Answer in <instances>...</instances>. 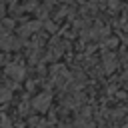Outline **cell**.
Returning a JSON list of instances; mask_svg holds the SVG:
<instances>
[{"instance_id":"6da1fadb","label":"cell","mask_w":128,"mask_h":128,"mask_svg":"<svg viewBox=\"0 0 128 128\" xmlns=\"http://www.w3.org/2000/svg\"><path fill=\"white\" fill-rule=\"evenodd\" d=\"M52 74H54V80H56V84H58L60 88L68 86V84H70V80H72V76L68 74V70H66L64 66H54Z\"/></svg>"},{"instance_id":"7a4b0ae2","label":"cell","mask_w":128,"mask_h":128,"mask_svg":"<svg viewBox=\"0 0 128 128\" xmlns=\"http://www.w3.org/2000/svg\"><path fill=\"white\" fill-rule=\"evenodd\" d=\"M50 94L48 92H42V94H38L34 100H32V108L34 110H38V112H44V110H48V106H50Z\"/></svg>"},{"instance_id":"3957f363","label":"cell","mask_w":128,"mask_h":128,"mask_svg":"<svg viewBox=\"0 0 128 128\" xmlns=\"http://www.w3.org/2000/svg\"><path fill=\"white\" fill-rule=\"evenodd\" d=\"M6 74L14 80H22L24 78V68L22 66H16V64H8L6 66Z\"/></svg>"},{"instance_id":"277c9868","label":"cell","mask_w":128,"mask_h":128,"mask_svg":"<svg viewBox=\"0 0 128 128\" xmlns=\"http://www.w3.org/2000/svg\"><path fill=\"white\" fill-rule=\"evenodd\" d=\"M116 66H118V58H116L114 54L106 52V54H104V70H106V72H112V70H116Z\"/></svg>"},{"instance_id":"5b68a950","label":"cell","mask_w":128,"mask_h":128,"mask_svg":"<svg viewBox=\"0 0 128 128\" xmlns=\"http://www.w3.org/2000/svg\"><path fill=\"white\" fill-rule=\"evenodd\" d=\"M40 28V22H28L26 26H22V30H20V34L22 36H28V34H32V32H36Z\"/></svg>"},{"instance_id":"8992f818","label":"cell","mask_w":128,"mask_h":128,"mask_svg":"<svg viewBox=\"0 0 128 128\" xmlns=\"http://www.w3.org/2000/svg\"><path fill=\"white\" fill-rule=\"evenodd\" d=\"M12 26H14V22H12V20H4V22H2V28H4V34H10V30H12Z\"/></svg>"},{"instance_id":"52a82bcc","label":"cell","mask_w":128,"mask_h":128,"mask_svg":"<svg viewBox=\"0 0 128 128\" xmlns=\"http://www.w3.org/2000/svg\"><path fill=\"white\" fill-rule=\"evenodd\" d=\"M10 96H12L10 88H8V86H4V88H2V102H8V100H10Z\"/></svg>"},{"instance_id":"ba28073f","label":"cell","mask_w":128,"mask_h":128,"mask_svg":"<svg viewBox=\"0 0 128 128\" xmlns=\"http://www.w3.org/2000/svg\"><path fill=\"white\" fill-rule=\"evenodd\" d=\"M124 82H128V70H126V74H124Z\"/></svg>"},{"instance_id":"9c48e42d","label":"cell","mask_w":128,"mask_h":128,"mask_svg":"<svg viewBox=\"0 0 128 128\" xmlns=\"http://www.w3.org/2000/svg\"><path fill=\"white\" fill-rule=\"evenodd\" d=\"M12 2H14V0H12Z\"/></svg>"}]
</instances>
